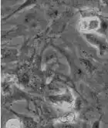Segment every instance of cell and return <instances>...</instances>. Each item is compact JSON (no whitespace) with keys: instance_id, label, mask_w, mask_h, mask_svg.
<instances>
[{"instance_id":"obj_1","label":"cell","mask_w":108,"mask_h":128,"mask_svg":"<svg viewBox=\"0 0 108 128\" xmlns=\"http://www.w3.org/2000/svg\"><path fill=\"white\" fill-rule=\"evenodd\" d=\"M7 127L8 128H19L20 127V123L18 120H12L8 121L7 124Z\"/></svg>"}]
</instances>
